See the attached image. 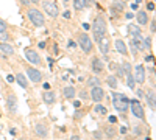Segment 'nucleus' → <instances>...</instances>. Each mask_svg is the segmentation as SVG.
Masks as SVG:
<instances>
[{
    "mask_svg": "<svg viewBox=\"0 0 156 140\" xmlns=\"http://www.w3.org/2000/svg\"><path fill=\"white\" fill-rule=\"evenodd\" d=\"M91 30H92V33H94V41L98 42L106 34V20H105L103 16H97V17L94 19V22H92V25H91Z\"/></svg>",
    "mask_w": 156,
    "mask_h": 140,
    "instance_id": "1",
    "label": "nucleus"
},
{
    "mask_svg": "<svg viewBox=\"0 0 156 140\" xmlns=\"http://www.w3.org/2000/svg\"><path fill=\"white\" fill-rule=\"evenodd\" d=\"M112 106L120 114H125L128 111V106H130V98L127 95H123V93L112 92Z\"/></svg>",
    "mask_w": 156,
    "mask_h": 140,
    "instance_id": "2",
    "label": "nucleus"
},
{
    "mask_svg": "<svg viewBox=\"0 0 156 140\" xmlns=\"http://www.w3.org/2000/svg\"><path fill=\"white\" fill-rule=\"evenodd\" d=\"M27 17L30 19V22L35 26H44V23H45L44 14H42L38 8H30L28 11H27Z\"/></svg>",
    "mask_w": 156,
    "mask_h": 140,
    "instance_id": "3",
    "label": "nucleus"
},
{
    "mask_svg": "<svg viewBox=\"0 0 156 140\" xmlns=\"http://www.w3.org/2000/svg\"><path fill=\"white\" fill-rule=\"evenodd\" d=\"M78 44L84 53H92L94 52V42L88 36V33H80L78 34Z\"/></svg>",
    "mask_w": 156,
    "mask_h": 140,
    "instance_id": "4",
    "label": "nucleus"
},
{
    "mask_svg": "<svg viewBox=\"0 0 156 140\" xmlns=\"http://www.w3.org/2000/svg\"><path fill=\"white\" fill-rule=\"evenodd\" d=\"M130 108H131V112H133V115H134L136 118L145 122V112H144L142 104H141V101H139L137 98H136V100H130Z\"/></svg>",
    "mask_w": 156,
    "mask_h": 140,
    "instance_id": "5",
    "label": "nucleus"
},
{
    "mask_svg": "<svg viewBox=\"0 0 156 140\" xmlns=\"http://www.w3.org/2000/svg\"><path fill=\"white\" fill-rule=\"evenodd\" d=\"M42 8H44L45 14H48L52 19H55V17H58V16H59V9H58V6H56L55 2H50V0L42 2Z\"/></svg>",
    "mask_w": 156,
    "mask_h": 140,
    "instance_id": "6",
    "label": "nucleus"
},
{
    "mask_svg": "<svg viewBox=\"0 0 156 140\" xmlns=\"http://www.w3.org/2000/svg\"><path fill=\"white\" fill-rule=\"evenodd\" d=\"M25 58L28 59L31 64H35V65H41V64H42L41 56H39L38 52H35L33 48H27V50H25Z\"/></svg>",
    "mask_w": 156,
    "mask_h": 140,
    "instance_id": "7",
    "label": "nucleus"
},
{
    "mask_svg": "<svg viewBox=\"0 0 156 140\" xmlns=\"http://www.w3.org/2000/svg\"><path fill=\"white\" fill-rule=\"evenodd\" d=\"M25 72H27V76L30 78V81L36 83V84L42 81V73L39 72L38 69H35V67H27Z\"/></svg>",
    "mask_w": 156,
    "mask_h": 140,
    "instance_id": "8",
    "label": "nucleus"
},
{
    "mask_svg": "<svg viewBox=\"0 0 156 140\" xmlns=\"http://www.w3.org/2000/svg\"><path fill=\"white\" fill-rule=\"evenodd\" d=\"M105 96V90L102 89V86H94L91 87V98L94 103H100Z\"/></svg>",
    "mask_w": 156,
    "mask_h": 140,
    "instance_id": "9",
    "label": "nucleus"
},
{
    "mask_svg": "<svg viewBox=\"0 0 156 140\" xmlns=\"http://www.w3.org/2000/svg\"><path fill=\"white\" fill-rule=\"evenodd\" d=\"M133 76H134V81L137 83V84H142V83L145 81V69H144V65H142V64L136 65Z\"/></svg>",
    "mask_w": 156,
    "mask_h": 140,
    "instance_id": "10",
    "label": "nucleus"
},
{
    "mask_svg": "<svg viewBox=\"0 0 156 140\" xmlns=\"http://www.w3.org/2000/svg\"><path fill=\"white\" fill-rule=\"evenodd\" d=\"M91 69H92V72H94L95 75L102 73V72L105 70V64H103V61H102L100 58H94V59H92V62H91Z\"/></svg>",
    "mask_w": 156,
    "mask_h": 140,
    "instance_id": "11",
    "label": "nucleus"
},
{
    "mask_svg": "<svg viewBox=\"0 0 156 140\" xmlns=\"http://www.w3.org/2000/svg\"><path fill=\"white\" fill-rule=\"evenodd\" d=\"M6 108H8V111L11 114L17 112V98H16V95H8V98H6Z\"/></svg>",
    "mask_w": 156,
    "mask_h": 140,
    "instance_id": "12",
    "label": "nucleus"
},
{
    "mask_svg": "<svg viewBox=\"0 0 156 140\" xmlns=\"http://www.w3.org/2000/svg\"><path fill=\"white\" fill-rule=\"evenodd\" d=\"M97 44H98V48H100L102 55H105V56L108 55V53H109V47H111V42H109L108 38H106V34L97 42Z\"/></svg>",
    "mask_w": 156,
    "mask_h": 140,
    "instance_id": "13",
    "label": "nucleus"
},
{
    "mask_svg": "<svg viewBox=\"0 0 156 140\" xmlns=\"http://www.w3.org/2000/svg\"><path fill=\"white\" fill-rule=\"evenodd\" d=\"M125 9V5L122 0H112L111 2V13L112 14H120V13H123Z\"/></svg>",
    "mask_w": 156,
    "mask_h": 140,
    "instance_id": "14",
    "label": "nucleus"
},
{
    "mask_svg": "<svg viewBox=\"0 0 156 140\" xmlns=\"http://www.w3.org/2000/svg\"><path fill=\"white\" fill-rule=\"evenodd\" d=\"M123 79H127V84L131 90L136 89V81H134V76H133V70H125L123 72Z\"/></svg>",
    "mask_w": 156,
    "mask_h": 140,
    "instance_id": "15",
    "label": "nucleus"
},
{
    "mask_svg": "<svg viewBox=\"0 0 156 140\" xmlns=\"http://www.w3.org/2000/svg\"><path fill=\"white\" fill-rule=\"evenodd\" d=\"M42 100H44L45 104H53V103H55V100H56L55 92H52V90H45L44 93H42Z\"/></svg>",
    "mask_w": 156,
    "mask_h": 140,
    "instance_id": "16",
    "label": "nucleus"
},
{
    "mask_svg": "<svg viewBox=\"0 0 156 140\" xmlns=\"http://www.w3.org/2000/svg\"><path fill=\"white\" fill-rule=\"evenodd\" d=\"M114 45H116V50H117L120 55H128V47L125 45V42L122 41V39H116Z\"/></svg>",
    "mask_w": 156,
    "mask_h": 140,
    "instance_id": "17",
    "label": "nucleus"
},
{
    "mask_svg": "<svg viewBox=\"0 0 156 140\" xmlns=\"http://www.w3.org/2000/svg\"><path fill=\"white\" fill-rule=\"evenodd\" d=\"M62 95L67 100H74L75 95H77V90H75V87H72V86H67V87L62 89Z\"/></svg>",
    "mask_w": 156,
    "mask_h": 140,
    "instance_id": "18",
    "label": "nucleus"
},
{
    "mask_svg": "<svg viewBox=\"0 0 156 140\" xmlns=\"http://www.w3.org/2000/svg\"><path fill=\"white\" fill-rule=\"evenodd\" d=\"M136 19H137V23L141 26H144V25H147V23H148V14L145 11H137Z\"/></svg>",
    "mask_w": 156,
    "mask_h": 140,
    "instance_id": "19",
    "label": "nucleus"
},
{
    "mask_svg": "<svg viewBox=\"0 0 156 140\" xmlns=\"http://www.w3.org/2000/svg\"><path fill=\"white\" fill-rule=\"evenodd\" d=\"M147 104L150 106V109H151V112H155V109H156V104H155V90L151 89V90H148L147 92Z\"/></svg>",
    "mask_w": 156,
    "mask_h": 140,
    "instance_id": "20",
    "label": "nucleus"
},
{
    "mask_svg": "<svg viewBox=\"0 0 156 140\" xmlns=\"http://www.w3.org/2000/svg\"><path fill=\"white\" fill-rule=\"evenodd\" d=\"M35 132L39 135V137H42V139H45L48 135V131H47V128H45L44 125H41V123H38V125L35 126Z\"/></svg>",
    "mask_w": 156,
    "mask_h": 140,
    "instance_id": "21",
    "label": "nucleus"
},
{
    "mask_svg": "<svg viewBox=\"0 0 156 140\" xmlns=\"http://www.w3.org/2000/svg\"><path fill=\"white\" fill-rule=\"evenodd\" d=\"M0 52H2L3 55H8V56L14 55V48H13V45L6 44V42H2V44H0Z\"/></svg>",
    "mask_w": 156,
    "mask_h": 140,
    "instance_id": "22",
    "label": "nucleus"
},
{
    "mask_svg": "<svg viewBox=\"0 0 156 140\" xmlns=\"http://www.w3.org/2000/svg\"><path fill=\"white\" fill-rule=\"evenodd\" d=\"M16 81L19 83V86H21L22 89H28V79L25 78V75L17 73V75H16Z\"/></svg>",
    "mask_w": 156,
    "mask_h": 140,
    "instance_id": "23",
    "label": "nucleus"
},
{
    "mask_svg": "<svg viewBox=\"0 0 156 140\" xmlns=\"http://www.w3.org/2000/svg\"><path fill=\"white\" fill-rule=\"evenodd\" d=\"M128 33H130V36H139V34H142V33H141V26L134 25V23H130V25H128Z\"/></svg>",
    "mask_w": 156,
    "mask_h": 140,
    "instance_id": "24",
    "label": "nucleus"
},
{
    "mask_svg": "<svg viewBox=\"0 0 156 140\" xmlns=\"http://www.w3.org/2000/svg\"><path fill=\"white\" fill-rule=\"evenodd\" d=\"M94 86H102L100 78H98V76H89L88 78V87L91 89V87H94Z\"/></svg>",
    "mask_w": 156,
    "mask_h": 140,
    "instance_id": "25",
    "label": "nucleus"
},
{
    "mask_svg": "<svg viewBox=\"0 0 156 140\" xmlns=\"http://www.w3.org/2000/svg\"><path fill=\"white\" fill-rule=\"evenodd\" d=\"M94 112H95V114H98V115H106V114H108V109H106L103 104H100V103H95Z\"/></svg>",
    "mask_w": 156,
    "mask_h": 140,
    "instance_id": "26",
    "label": "nucleus"
},
{
    "mask_svg": "<svg viewBox=\"0 0 156 140\" xmlns=\"http://www.w3.org/2000/svg\"><path fill=\"white\" fill-rule=\"evenodd\" d=\"M106 83H108V86L111 89H117V78H116L114 75H109L108 78H106Z\"/></svg>",
    "mask_w": 156,
    "mask_h": 140,
    "instance_id": "27",
    "label": "nucleus"
},
{
    "mask_svg": "<svg viewBox=\"0 0 156 140\" xmlns=\"http://www.w3.org/2000/svg\"><path fill=\"white\" fill-rule=\"evenodd\" d=\"M105 134H106V137L108 139H112V137H116V129H114V126H105Z\"/></svg>",
    "mask_w": 156,
    "mask_h": 140,
    "instance_id": "28",
    "label": "nucleus"
},
{
    "mask_svg": "<svg viewBox=\"0 0 156 140\" xmlns=\"http://www.w3.org/2000/svg\"><path fill=\"white\" fill-rule=\"evenodd\" d=\"M84 8H86L84 0H74V9L75 11H83Z\"/></svg>",
    "mask_w": 156,
    "mask_h": 140,
    "instance_id": "29",
    "label": "nucleus"
},
{
    "mask_svg": "<svg viewBox=\"0 0 156 140\" xmlns=\"http://www.w3.org/2000/svg\"><path fill=\"white\" fill-rule=\"evenodd\" d=\"M130 48H131V53H133V55H134V56H137V53H139V48H137V45L134 44V41H133V39L130 41Z\"/></svg>",
    "mask_w": 156,
    "mask_h": 140,
    "instance_id": "30",
    "label": "nucleus"
},
{
    "mask_svg": "<svg viewBox=\"0 0 156 140\" xmlns=\"http://www.w3.org/2000/svg\"><path fill=\"white\" fill-rule=\"evenodd\" d=\"M142 42H144V48L145 50H151V41H150V38H145V39H142Z\"/></svg>",
    "mask_w": 156,
    "mask_h": 140,
    "instance_id": "31",
    "label": "nucleus"
},
{
    "mask_svg": "<svg viewBox=\"0 0 156 140\" xmlns=\"http://www.w3.org/2000/svg\"><path fill=\"white\" fill-rule=\"evenodd\" d=\"M22 5H38L39 0H21Z\"/></svg>",
    "mask_w": 156,
    "mask_h": 140,
    "instance_id": "32",
    "label": "nucleus"
},
{
    "mask_svg": "<svg viewBox=\"0 0 156 140\" xmlns=\"http://www.w3.org/2000/svg\"><path fill=\"white\" fill-rule=\"evenodd\" d=\"M108 67H109V70H111V72H116V70H117V67H119V64L117 62H114V61H111L108 64Z\"/></svg>",
    "mask_w": 156,
    "mask_h": 140,
    "instance_id": "33",
    "label": "nucleus"
},
{
    "mask_svg": "<svg viewBox=\"0 0 156 140\" xmlns=\"http://www.w3.org/2000/svg\"><path fill=\"white\" fill-rule=\"evenodd\" d=\"M0 39H2V41H9L11 38H9V34L6 31H2V33H0Z\"/></svg>",
    "mask_w": 156,
    "mask_h": 140,
    "instance_id": "34",
    "label": "nucleus"
},
{
    "mask_svg": "<svg viewBox=\"0 0 156 140\" xmlns=\"http://www.w3.org/2000/svg\"><path fill=\"white\" fill-rule=\"evenodd\" d=\"M133 132H134L136 135H141V134H142V128H141L139 125H136L134 128H133Z\"/></svg>",
    "mask_w": 156,
    "mask_h": 140,
    "instance_id": "35",
    "label": "nucleus"
},
{
    "mask_svg": "<svg viewBox=\"0 0 156 140\" xmlns=\"http://www.w3.org/2000/svg\"><path fill=\"white\" fill-rule=\"evenodd\" d=\"M84 5L88 6V8H89V6H94L95 5V0H84Z\"/></svg>",
    "mask_w": 156,
    "mask_h": 140,
    "instance_id": "36",
    "label": "nucleus"
},
{
    "mask_svg": "<svg viewBox=\"0 0 156 140\" xmlns=\"http://www.w3.org/2000/svg\"><path fill=\"white\" fill-rule=\"evenodd\" d=\"M2 31H6V23L3 20H0V33Z\"/></svg>",
    "mask_w": 156,
    "mask_h": 140,
    "instance_id": "37",
    "label": "nucleus"
},
{
    "mask_svg": "<svg viewBox=\"0 0 156 140\" xmlns=\"http://www.w3.org/2000/svg\"><path fill=\"white\" fill-rule=\"evenodd\" d=\"M6 81H8V83H14V81H16V76H13V75H6Z\"/></svg>",
    "mask_w": 156,
    "mask_h": 140,
    "instance_id": "38",
    "label": "nucleus"
},
{
    "mask_svg": "<svg viewBox=\"0 0 156 140\" xmlns=\"http://www.w3.org/2000/svg\"><path fill=\"white\" fill-rule=\"evenodd\" d=\"M147 9L153 11V9H155V3H153V2H148V3H147Z\"/></svg>",
    "mask_w": 156,
    "mask_h": 140,
    "instance_id": "39",
    "label": "nucleus"
},
{
    "mask_svg": "<svg viewBox=\"0 0 156 140\" xmlns=\"http://www.w3.org/2000/svg\"><path fill=\"white\" fill-rule=\"evenodd\" d=\"M145 61H147V62H153V61H155L153 55H148V56H145Z\"/></svg>",
    "mask_w": 156,
    "mask_h": 140,
    "instance_id": "40",
    "label": "nucleus"
},
{
    "mask_svg": "<svg viewBox=\"0 0 156 140\" xmlns=\"http://www.w3.org/2000/svg\"><path fill=\"white\" fill-rule=\"evenodd\" d=\"M136 90V89H134ZM136 95H137V98H142V96H144V92L141 90V89H137V90H136Z\"/></svg>",
    "mask_w": 156,
    "mask_h": 140,
    "instance_id": "41",
    "label": "nucleus"
},
{
    "mask_svg": "<svg viewBox=\"0 0 156 140\" xmlns=\"http://www.w3.org/2000/svg\"><path fill=\"white\" fill-rule=\"evenodd\" d=\"M83 114H84L83 111H77V112H75V118H81Z\"/></svg>",
    "mask_w": 156,
    "mask_h": 140,
    "instance_id": "42",
    "label": "nucleus"
},
{
    "mask_svg": "<svg viewBox=\"0 0 156 140\" xmlns=\"http://www.w3.org/2000/svg\"><path fill=\"white\" fill-rule=\"evenodd\" d=\"M109 123H111V125H112V123H116V122H117V117H114V115H111V117H109Z\"/></svg>",
    "mask_w": 156,
    "mask_h": 140,
    "instance_id": "43",
    "label": "nucleus"
},
{
    "mask_svg": "<svg viewBox=\"0 0 156 140\" xmlns=\"http://www.w3.org/2000/svg\"><path fill=\"white\" fill-rule=\"evenodd\" d=\"M156 23H155V20H151V23H150V30H151V33H155V30H156Z\"/></svg>",
    "mask_w": 156,
    "mask_h": 140,
    "instance_id": "44",
    "label": "nucleus"
},
{
    "mask_svg": "<svg viewBox=\"0 0 156 140\" xmlns=\"http://www.w3.org/2000/svg\"><path fill=\"white\" fill-rule=\"evenodd\" d=\"M62 16H64V19H70V11H64Z\"/></svg>",
    "mask_w": 156,
    "mask_h": 140,
    "instance_id": "45",
    "label": "nucleus"
},
{
    "mask_svg": "<svg viewBox=\"0 0 156 140\" xmlns=\"http://www.w3.org/2000/svg\"><path fill=\"white\" fill-rule=\"evenodd\" d=\"M80 96H81L83 100H86V98H88V92H84V90H83L81 93H80Z\"/></svg>",
    "mask_w": 156,
    "mask_h": 140,
    "instance_id": "46",
    "label": "nucleus"
},
{
    "mask_svg": "<svg viewBox=\"0 0 156 140\" xmlns=\"http://www.w3.org/2000/svg\"><path fill=\"white\" fill-rule=\"evenodd\" d=\"M83 30H86V31L91 30V25H89V23H83Z\"/></svg>",
    "mask_w": 156,
    "mask_h": 140,
    "instance_id": "47",
    "label": "nucleus"
},
{
    "mask_svg": "<svg viewBox=\"0 0 156 140\" xmlns=\"http://www.w3.org/2000/svg\"><path fill=\"white\" fill-rule=\"evenodd\" d=\"M120 132H122V134H127V132H128V128H127V126H123V128H120Z\"/></svg>",
    "mask_w": 156,
    "mask_h": 140,
    "instance_id": "48",
    "label": "nucleus"
},
{
    "mask_svg": "<svg viewBox=\"0 0 156 140\" xmlns=\"http://www.w3.org/2000/svg\"><path fill=\"white\" fill-rule=\"evenodd\" d=\"M80 106H81V103H80V101H74V108L75 109H78Z\"/></svg>",
    "mask_w": 156,
    "mask_h": 140,
    "instance_id": "49",
    "label": "nucleus"
},
{
    "mask_svg": "<svg viewBox=\"0 0 156 140\" xmlns=\"http://www.w3.org/2000/svg\"><path fill=\"white\" fill-rule=\"evenodd\" d=\"M69 47H70V48H74V47H77V44H75L74 41H69Z\"/></svg>",
    "mask_w": 156,
    "mask_h": 140,
    "instance_id": "50",
    "label": "nucleus"
},
{
    "mask_svg": "<svg viewBox=\"0 0 156 140\" xmlns=\"http://www.w3.org/2000/svg\"><path fill=\"white\" fill-rule=\"evenodd\" d=\"M44 89L45 90H50V84H48V83H44Z\"/></svg>",
    "mask_w": 156,
    "mask_h": 140,
    "instance_id": "51",
    "label": "nucleus"
},
{
    "mask_svg": "<svg viewBox=\"0 0 156 140\" xmlns=\"http://www.w3.org/2000/svg\"><path fill=\"white\" fill-rule=\"evenodd\" d=\"M133 17H134V14H133V13H128V14H127V19H133Z\"/></svg>",
    "mask_w": 156,
    "mask_h": 140,
    "instance_id": "52",
    "label": "nucleus"
},
{
    "mask_svg": "<svg viewBox=\"0 0 156 140\" xmlns=\"http://www.w3.org/2000/svg\"><path fill=\"white\" fill-rule=\"evenodd\" d=\"M137 5H139V3H133L131 8H133V9H137Z\"/></svg>",
    "mask_w": 156,
    "mask_h": 140,
    "instance_id": "53",
    "label": "nucleus"
},
{
    "mask_svg": "<svg viewBox=\"0 0 156 140\" xmlns=\"http://www.w3.org/2000/svg\"><path fill=\"white\" fill-rule=\"evenodd\" d=\"M39 48H45V44H44V42H39Z\"/></svg>",
    "mask_w": 156,
    "mask_h": 140,
    "instance_id": "54",
    "label": "nucleus"
},
{
    "mask_svg": "<svg viewBox=\"0 0 156 140\" xmlns=\"http://www.w3.org/2000/svg\"><path fill=\"white\" fill-rule=\"evenodd\" d=\"M62 3H67V0H64V2H62Z\"/></svg>",
    "mask_w": 156,
    "mask_h": 140,
    "instance_id": "55",
    "label": "nucleus"
},
{
    "mask_svg": "<svg viewBox=\"0 0 156 140\" xmlns=\"http://www.w3.org/2000/svg\"><path fill=\"white\" fill-rule=\"evenodd\" d=\"M122 2H128V0H122Z\"/></svg>",
    "mask_w": 156,
    "mask_h": 140,
    "instance_id": "56",
    "label": "nucleus"
}]
</instances>
